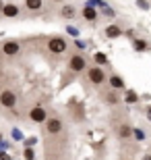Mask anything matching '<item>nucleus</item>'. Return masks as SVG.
Masks as SVG:
<instances>
[{
  "label": "nucleus",
  "instance_id": "f257e3e1",
  "mask_svg": "<svg viewBox=\"0 0 151 160\" xmlns=\"http://www.w3.org/2000/svg\"><path fill=\"white\" fill-rule=\"evenodd\" d=\"M46 48H48V52H50V54L60 56V54H64L66 50H68V42H66L64 36H50L48 42H46Z\"/></svg>",
  "mask_w": 151,
  "mask_h": 160
},
{
  "label": "nucleus",
  "instance_id": "f03ea898",
  "mask_svg": "<svg viewBox=\"0 0 151 160\" xmlns=\"http://www.w3.org/2000/svg\"><path fill=\"white\" fill-rule=\"evenodd\" d=\"M68 71H73V73H83L85 69L89 67V60H87V56L85 54H81V52H75V54H70L68 56Z\"/></svg>",
  "mask_w": 151,
  "mask_h": 160
},
{
  "label": "nucleus",
  "instance_id": "7ed1b4c3",
  "mask_svg": "<svg viewBox=\"0 0 151 160\" xmlns=\"http://www.w3.org/2000/svg\"><path fill=\"white\" fill-rule=\"evenodd\" d=\"M17 102H19V96H17L15 89H11V88L0 89V108H4V110H12V108L17 106Z\"/></svg>",
  "mask_w": 151,
  "mask_h": 160
},
{
  "label": "nucleus",
  "instance_id": "20e7f679",
  "mask_svg": "<svg viewBox=\"0 0 151 160\" xmlns=\"http://www.w3.org/2000/svg\"><path fill=\"white\" fill-rule=\"evenodd\" d=\"M85 75H87L89 83H93V85H104L106 79H108V73L104 71V67H99V65L87 67V69H85Z\"/></svg>",
  "mask_w": 151,
  "mask_h": 160
},
{
  "label": "nucleus",
  "instance_id": "39448f33",
  "mask_svg": "<svg viewBox=\"0 0 151 160\" xmlns=\"http://www.w3.org/2000/svg\"><path fill=\"white\" fill-rule=\"evenodd\" d=\"M44 127H46L48 135H60L64 131V121L60 119V117H56V114H54V117L48 114V119L44 121Z\"/></svg>",
  "mask_w": 151,
  "mask_h": 160
},
{
  "label": "nucleus",
  "instance_id": "423d86ee",
  "mask_svg": "<svg viewBox=\"0 0 151 160\" xmlns=\"http://www.w3.org/2000/svg\"><path fill=\"white\" fill-rule=\"evenodd\" d=\"M29 119L31 123L35 125H44V121L48 119V108L44 104H35V106L29 108Z\"/></svg>",
  "mask_w": 151,
  "mask_h": 160
},
{
  "label": "nucleus",
  "instance_id": "0eeeda50",
  "mask_svg": "<svg viewBox=\"0 0 151 160\" xmlns=\"http://www.w3.org/2000/svg\"><path fill=\"white\" fill-rule=\"evenodd\" d=\"M58 17L64 19V21H75L79 17V8L75 4H70V2H62L60 4V11H58Z\"/></svg>",
  "mask_w": 151,
  "mask_h": 160
},
{
  "label": "nucleus",
  "instance_id": "6e6552de",
  "mask_svg": "<svg viewBox=\"0 0 151 160\" xmlns=\"http://www.w3.org/2000/svg\"><path fill=\"white\" fill-rule=\"evenodd\" d=\"M79 15H81L83 21H87V23H97V19H99V11L93 4H89V2L79 11Z\"/></svg>",
  "mask_w": 151,
  "mask_h": 160
},
{
  "label": "nucleus",
  "instance_id": "1a4fd4ad",
  "mask_svg": "<svg viewBox=\"0 0 151 160\" xmlns=\"http://www.w3.org/2000/svg\"><path fill=\"white\" fill-rule=\"evenodd\" d=\"M0 52L4 54V56H17V54L21 52V42H17V40H6V42H2Z\"/></svg>",
  "mask_w": 151,
  "mask_h": 160
},
{
  "label": "nucleus",
  "instance_id": "9d476101",
  "mask_svg": "<svg viewBox=\"0 0 151 160\" xmlns=\"http://www.w3.org/2000/svg\"><path fill=\"white\" fill-rule=\"evenodd\" d=\"M21 6L17 4V2H4V6H2V15L0 17H4V19H17L21 17Z\"/></svg>",
  "mask_w": 151,
  "mask_h": 160
},
{
  "label": "nucleus",
  "instance_id": "9b49d317",
  "mask_svg": "<svg viewBox=\"0 0 151 160\" xmlns=\"http://www.w3.org/2000/svg\"><path fill=\"white\" fill-rule=\"evenodd\" d=\"M106 81L110 83V88H112V89H124V88H126L124 77H122V75H118V73H110Z\"/></svg>",
  "mask_w": 151,
  "mask_h": 160
},
{
  "label": "nucleus",
  "instance_id": "f8f14e48",
  "mask_svg": "<svg viewBox=\"0 0 151 160\" xmlns=\"http://www.w3.org/2000/svg\"><path fill=\"white\" fill-rule=\"evenodd\" d=\"M23 6H25V11H29V12H41L46 2L44 0H23Z\"/></svg>",
  "mask_w": 151,
  "mask_h": 160
},
{
  "label": "nucleus",
  "instance_id": "ddd939ff",
  "mask_svg": "<svg viewBox=\"0 0 151 160\" xmlns=\"http://www.w3.org/2000/svg\"><path fill=\"white\" fill-rule=\"evenodd\" d=\"M104 36L108 38V40H116V38L122 36V27L116 25V23H112V25H108V27L104 29Z\"/></svg>",
  "mask_w": 151,
  "mask_h": 160
},
{
  "label": "nucleus",
  "instance_id": "4468645a",
  "mask_svg": "<svg viewBox=\"0 0 151 160\" xmlns=\"http://www.w3.org/2000/svg\"><path fill=\"white\" fill-rule=\"evenodd\" d=\"M116 133H118L120 139H128L130 133H133V127H130V123H120V125H118V129H116Z\"/></svg>",
  "mask_w": 151,
  "mask_h": 160
},
{
  "label": "nucleus",
  "instance_id": "2eb2a0df",
  "mask_svg": "<svg viewBox=\"0 0 151 160\" xmlns=\"http://www.w3.org/2000/svg\"><path fill=\"white\" fill-rule=\"evenodd\" d=\"M133 48L137 50V52H145L149 46H147V42H145V40H134V42H133Z\"/></svg>",
  "mask_w": 151,
  "mask_h": 160
},
{
  "label": "nucleus",
  "instance_id": "dca6fc26",
  "mask_svg": "<svg viewBox=\"0 0 151 160\" xmlns=\"http://www.w3.org/2000/svg\"><path fill=\"white\" fill-rule=\"evenodd\" d=\"M104 102H106V104H118V102H120V98H118L114 92H108V94L104 96Z\"/></svg>",
  "mask_w": 151,
  "mask_h": 160
},
{
  "label": "nucleus",
  "instance_id": "f3484780",
  "mask_svg": "<svg viewBox=\"0 0 151 160\" xmlns=\"http://www.w3.org/2000/svg\"><path fill=\"white\" fill-rule=\"evenodd\" d=\"M95 62H97L99 67L108 65V56H106V54H101V52H97V54H95Z\"/></svg>",
  "mask_w": 151,
  "mask_h": 160
},
{
  "label": "nucleus",
  "instance_id": "a211bd4d",
  "mask_svg": "<svg viewBox=\"0 0 151 160\" xmlns=\"http://www.w3.org/2000/svg\"><path fill=\"white\" fill-rule=\"evenodd\" d=\"M101 12H104V15H108V17H114V11H112L110 6H104V11H101Z\"/></svg>",
  "mask_w": 151,
  "mask_h": 160
},
{
  "label": "nucleus",
  "instance_id": "6ab92c4d",
  "mask_svg": "<svg viewBox=\"0 0 151 160\" xmlns=\"http://www.w3.org/2000/svg\"><path fill=\"white\" fill-rule=\"evenodd\" d=\"M25 158H27V160H33V152H31V150H27V152H25Z\"/></svg>",
  "mask_w": 151,
  "mask_h": 160
},
{
  "label": "nucleus",
  "instance_id": "aec40b11",
  "mask_svg": "<svg viewBox=\"0 0 151 160\" xmlns=\"http://www.w3.org/2000/svg\"><path fill=\"white\" fill-rule=\"evenodd\" d=\"M147 119H149V123H151V106L147 108Z\"/></svg>",
  "mask_w": 151,
  "mask_h": 160
},
{
  "label": "nucleus",
  "instance_id": "412c9836",
  "mask_svg": "<svg viewBox=\"0 0 151 160\" xmlns=\"http://www.w3.org/2000/svg\"><path fill=\"white\" fill-rule=\"evenodd\" d=\"M54 4H62V2H66V0H52Z\"/></svg>",
  "mask_w": 151,
  "mask_h": 160
},
{
  "label": "nucleus",
  "instance_id": "4be33fe9",
  "mask_svg": "<svg viewBox=\"0 0 151 160\" xmlns=\"http://www.w3.org/2000/svg\"><path fill=\"white\" fill-rule=\"evenodd\" d=\"M2 6H4V0H0V15H2Z\"/></svg>",
  "mask_w": 151,
  "mask_h": 160
},
{
  "label": "nucleus",
  "instance_id": "5701e85b",
  "mask_svg": "<svg viewBox=\"0 0 151 160\" xmlns=\"http://www.w3.org/2000/svg\"><path fill=\"white\" fill-rule=\"evenodd\" d=\"M147 160H151V154H149V156H147Z\"/></svg>",
  "mask_w": 151,
  "mask_h": 160
},
{
  "label": "nucleus",
  "instance_id": "b1692460",
  "mask_svg": "<svg viewBox=\"0 0 151 160\" xmlns=\"http://www.w3.org/2000/svg\"><path fill=\"white\" fill-rule=\"evenodd\" d=\"M0 139H2V135H0Z\"/></svg>",
  "mask_w": 151,
  "mask_h": 160
}]
</instances>
